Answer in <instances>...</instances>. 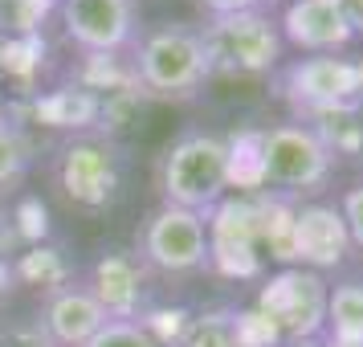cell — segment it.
<instances>
[{"mask_svg":"<svg viewBox=\"0 0 363 347\" xmlns=\"http://www.w3.org/2000/svg\"><path fill=\"white\" fill-rule=\"evenodd\" d=\"M57 180L66 188V197L82 209H102L118 192V160L111 143L102 139H74L62 151Z\"/></svg>","mask_w":363,"mask_h":347,"instance_id":"obj_12","label":"cell"},{"mask_svg":"<svg viewBox=\"0 0 363 347\" xmlns=\"http://www.w3.org/2000/svg\"><path fill=\"white\" fill-rule=\"evenodd\" d=\"M21 241V233H17V213H9L4 204H0V253H9V249Z\"/></svg>","mask_w":363,"mask_h":347,"instance_id":"obj_26","label":"cell"},{"mask_svg":"<svg viewBox=\"0 0 363 347\" xmlns=\"http://www.w3.org/2000/svg\"><path fill=\"white\" fill-rule=\"evenodd\" d=\"M139 262L160 274L208 270V221L176 204H160L139 233Z\"/></svg>","mask_w":363,"mask_h":347,"instance_id":"obj_8","label":"cell"},{"mask_svg":"<svg viewBox=\"0 0 363 347\" xmlns=\"http://www.w3.org/2000/svg\"><path fill=\"white\" fill-rule=\"evenodd\" d=\"M135 82L147 94L160 99H188L208 82V62H204V45L200 33L180 29V25H164L151 29L139 41L135 53Z\"/></svg>","mask_w":363,"mask_h":347,"instance_id":"obj_5","label":"cell"},{"mask_svg":"<svg viewBox=\"0 0 363 347\" xmlns=\"http://www.w3.org/2000/svg\"><path fill=\"white\" fill-rule=\"evenodd\" d=\"M265 0H200V9L208 17H229V13H249V9H262Z\"/></svg>","mask_w":363,"mask_h":347,"instance_id":"obj_25","label":"cell"},{"mask_svg":"<svg viewBox=\"0 0 363 347\" xmlns=\"http://www.w3.org/2000/svg\"><path fill=\"white\" fill-rule=\"evenodd\" d=\"M62 0H0V37L4 41H33L41 25Z\"/></svg>","mask_w":363,"mask_h":347,"instance_id":"obj_16","label":"cell"},{"mask_svg":"<svg viewBox=\"0 0 363 347\" xmlns=\"http://www.w3.org/2000/svg\"><path fill=\"white\" fill-rule=\"evenodd\" d=\"M347 9H351V17L359 21V29H363V0H347Z\"/></svg>","mask_w":363,"mask_h":347,"instance_id":"obj_28","label":"cell"},{"mask_svg":"<svg viewBox=\"0 0 363 347\" xmlns=\"http://www.w3.org/2000/svg\"><path fill=\"white\" fill-rule=\"evenodd\" d=\"M9 286H13V262L0 253V298L9 294Z\"/></svg>","mask_w":363,"mask_h":347,"instance_id":"obj_27","label":"cell"},{"mask_svg":"<svg viewBox=\"0 0 363 347\" xmlns=\"http://www.w3.org/2000/svg\"><path fill=\"white\" fill-rule=\"evenodd\" d=\"M94 111H99V102L90 94H69V90L53 94L50 102H41V115L50 119L53 127H82Z\"/></svg>","mask_w":363,"mask_h":347,"instance_id":"obj_19","label":"cell"},{"mask_svg":"<svg viewBox=\"0 0 363 347\" xmlns=\"http://www.w3.org/2000/svg\"><path fill=\"white\" fill-rule=\"evenodd\" d=\"M111 319L99 307V298L90 294V286H57L45 298L41 311V327L50 331V339L57 347H86Z\"/></svg>","mask_w":363,"mask_h":347,"instance_id":"obj_14","label":"cell"},{"mask_svg":"<svg viewBox=\"0 0 363 347\" xmlns=\"http://www.w3.org/2000/svg\"><path fill=\"white\" fill-rule=\"evenodd\" d=\"M13 274L21 282H29V286H45V290L66 286V262H62V253L57 249H45V246L21 253V262L13 265Z\"/></svg>","mask_w":363,"mask_h":347,"instance_id":"obj_18","label":"cell"},{"mask_svg":"<svg viewBox=\"0 0 363 347\" xmlns=\"http://www.w3.org/2000/svg\"><path fill=\"white\" fill-rule=\"evenodd\" d=\"M208 221V265L225 278H257L262 274V192L225 197Z\"/></svg>","mask_w":363,"mask_h":347,"instance_id":"obj_7","label":"cell"},{"mask_svg":"<svg viewBox=\"0 0 363 347\" xmlns=\"http://www.w3.org/2000/svg\"><path fill=\"white\" fill-rule=\"evenodd\" d=\"M351 249V233L343 225V213L335 204H294L290 221V265L302 270H330Z\"/></svg>","mask_w":363,"mask_h":347,"instance_id":"obj_11","label":"cell"},{"mask_svg":"<svg viewBox=\"0 0 363 347\" xmlns=\"http://www.w3.org/2000/svg\"><path fill=\"white\" fill-rule=\"evenodd\" d=\"M237 347H286V343L274 331V323L253 307V311H237Z\"/></svg>","mask_w":363,"mask_h":347,"instance_id":"obj_21","label":"cell"},{"mask_svg":"<svg viewBox=\"0 0 363 347\" xmlns=\"http://www.w3.org/2000/svg\"><path fill=\"white\" fill-rule=\"evenodd\" d=\"M359 66H363V62H359Z\"/></svg>","mask_w":363,"mask_h":347,"instance_id":"obj_30","label":"cell"},{"mask_svg":"<svg viewBox=\"0 0 363 347\" xmlns=\"http://www.w3.org/2000/svg\"><path fill=\"white\" fill-rule=\"evenodd\" d=\"M335 155L327 143L306 127V123H281L257 135V172H262V192L294 197L327 184Z\"/></svg>","mask_w":363,"mask_h":347,"instance_id":"obj_3","label":"cell"},{"mask_svg":"<svg viewBox=\"0 0 363 347\" xmlns=\"http://www.w3.org/2000/svg\"><path fill=\"white\" fill-rule=\"evenodd\" d=\"M176 347H237V311L192 314Z\"/></svg>","mask_w":363,"mask_h":347,"instance_id":"obj_17","label":"cell"},{"mask_svg":"<svg viewBox=\"0 0 363 347\" xmlns=\"http://www.w3.org/2000/svg\"><path fill=\"white\" fill-rule=\"evenodd\" d=\"M86 347H164L139 319H111Z\"/></svg>","mask_w":363,"mask_h":347,"instance_id":"obj_20","label":"cell"},{"mask_svg":"<svg viewBox=\"0 0 363 347\" xmlns=\"http://www.w3.org/2000/svg\"><path fill=\"white\" fill-rule=\"evenodd\" d=\"M286 347H323L318 339H306V343H286Z\"/></svg>","mask_w":363,"mask_h":347,"instance_id":"obj_29","label":"cell"},{"mask_svg":"<svg viewBox=\"0 0 363 347\" xmlns=\"http://www.w3.org/2000/svg\"><path fill=\"white\" fill-rule=\"evenodd\" d=\"M339 213H343V225H347V233H351V246H363V184L351 188L343 197Z\"/></svg>","mask_w":363,"mask_h":347,"instance_id":"obj_24","label":"cell"},{"mask_svg":"<svg viewBox=\"0 0 363 347\" xmlns=\"http://www.w3.org/2000/svg\"><path fill=\"white\" fill-rule=\"evenodd\" d=\"M25 164H29V155H25L21 135L13 131L9 123H0V192L25 176Z\"/></svg>","mask_w":363,"mask_h":347,"instance_id":"obj_22","label":"cell"},{"mask_svg":"<svg viewBox=\"0 0 363 347\" xmlns=\"http://www.w3.org/2000/svg\"><path fill=\"white\" fill-rule=\"evenodd\" d=\"M90 294L99 298L106 319H139L143 294H147V274L143 262L127 249H111L90 265Z\"/></svg>","mask_w":363,"mask_h":347,"instance_id":"obj_13","label":"cell"},{"mask_svg":"<svg viewBox=\"0 0 363 347\" xmlns=\"http://www.w3.org/2000/svg\"><path fill=\"white\" fill-rule=\"evenodd\" d=\"M0 347H57L41 323H13L0 331Z\"/></svg>","mask_w":363,"mask_h":347,"instance_id":"obj_23","label":"cell"},{"mask_svg":"<svg viewBox=\"0 0 363 347\" xmlns=\"http://www.w3.org/2000/svg\"><path fill=\"white\" fill-rule=\"evenodd\" d=\"M229 167H233V143L213 131H188L167 148L160 164V192L164 204L188 209V213L208 216L229 197Z\"/></svg>","mask_w":363,"mask_h":347,"instance_id":"obj_1","label":"cell"},{"mask_svg":"<svg viewBox=\"0 0 363 347\" xmlns=\"http://www.w3.org/2000/svg\"><path fill=\"white\" fill-rule=\"evenodd\" d=\"M281 99L302 119L327 111H363V66L339 53H311L281 70Z\"/></svg>","mask_w":363,"mask_h":347,"instance_id":"obj_4","label":"cell"},{"mask_svg":"<svg viewBox=\"0 0 363 347\" xmlns=\"http://www.w3.org/2000/svg\"><path fill=\"white\" fill-rule=\"evenodd\" d=\"M323 347H363V282H339L327 294Z\"/></svg>","mask_w":363,"mask_h":347,"instance_id":"obj_15","label":"cell"},{"mask_svg":"<svg viewBox=\"0 0 363 347\" xmlns=\"http://www.w3.org/2000/svg\"><path fill=\"white\" fill-rule=\"evenodd\" d=\"M200 45H204L208 78L213 74L257 78V74L278 70L281 62V29L265 9L213 17V25H204V33H200Z\"/></svg>","mask_w":363,"mask_h":347,"instance_id":"obj_2","label":"cell"},{"mask_svg":"<svg viewBox=\"0 0 363 347\" xmlns=\"http://www.w3.org/2000/svg\"><path fill=\"white\" fill-rule=\"evenodd\" d=\"M278 29L302 53H339L359 37V21L347 0H286Z\"/></svg>","mask_w":363,"mask_h":347,"instance_id":"obj_10","label":"cell"},{"mask_svg":"<svg viewBox=\"0 0 363 347\" xmlns=\"http://www.w3.org/2000/svg\"><path fill=\"white\" fill-rule=\"evenodd\" d=\"M62 29L90 57H111L135 37V0H62Z\"/></svg>","mask_w":363,"mask_h":347,"instance_id":"obj_9","label":"cell"},{"mask_svg":"<svg viewBox=\"0 0 363 347\" xmlns=\"http://www.w3.org/2000/svg\"><path fill=\"white\" fill-rule=\"evenodd\" d=\"M327 294L330 286L323 274L302 270V265H281L278 274H269L257 290V311L274 323L281 343H306L323 335L327 323Z\"/></svg>","mask_w":363,"mask_h":347,"instance_id":"obj_6","label":"cell"}]
</instances>
